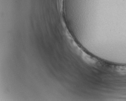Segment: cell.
<instances>
[{"label": "cell", "mask_w": 126, "mask_h": 101, "mask_svg": "<svg viewBox=\"0 0 126 101\" xmlns=\"http://www.w3.org/2000/svg\"><path fill=\"white\" fill-rule=\"evenodd\" d=\"M117 71L122 74H126V67H118Z\"/></svg>", "instance_id": "obj_1"}]
</instances>
